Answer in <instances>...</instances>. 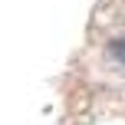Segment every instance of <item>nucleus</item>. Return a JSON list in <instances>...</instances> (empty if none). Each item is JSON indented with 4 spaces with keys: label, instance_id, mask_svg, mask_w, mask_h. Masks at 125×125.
Here are the masks:
<instances>
[{
    "label": "nucleus",
    "instance_id": "1",
    "mask_svg": "<svg viewBox=\"0 0 125 125\" xmlns=\"http://www.w3.org/2000/svg\"><path fill=\"white\" fill-rule=\"evenodd\" d=\"M109 50H112V56H119V59L125 62V36H122V40H112V43H109Z\"/></svg>",
    "mask_w": 125,
    "mask_h": 125
}]
</instances>
